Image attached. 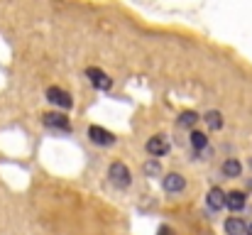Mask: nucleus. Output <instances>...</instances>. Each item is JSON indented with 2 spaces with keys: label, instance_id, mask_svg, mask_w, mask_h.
<instances>
[{
  "label": "nucleus",
  "instance_id": "f257e3e1",
  "mask_svg": "<svg viewBox=\"0 0 252 235\" xmlns=\"http://www.w3.org/2000/svg\"><path fill=\"white\" fill-rule=\"evenodd\" d=\"M108 179H110V184H115L118 189H127L130 181H132V174H130V169H127L123 162H113V164L108 167Z\"/></svg>",
  "mask_w": 252,
  "mask_h": 235
},
{
  "label": "nucleus",
  "instance_id": "f03ea898",
  "mask_svg": "<svg viewBox=\"0 0 252 235\" xmlns=\"http://www.w3.org/2000/svg\"><path fill=\"white\" fill-rule=\"evenodd\" d=\"M86 76H88V81H91L98 91H108V88L113 86V78L108 76L105 71L95 69V67H88V69H86Z\"/></svg>",
  "mask_w": 252,
  "mask_h": 235
},
{
  "label": "nucleus",
  "instance_id": "7ed1b4c3",
  "mask_svg": "<svg viewBox=\"0 0 252 235\" xmlns=\"http://www.w3.org/2000/svg\"><path fill=\"white\" fill-rule=\"evenodd\" d=\"M88 137H91V142H95V145H100V147H108V145L115 142V135L108 133L105 128H98V125H91V128H88Z\"/></svg>",
  "mask_w": 252,
  "mask_h": 235
},
{
  "label": "nucleus",
  "instance_id": "20e7f679",
  "mask_svg": "<svg viewBox=\"0 0 252 235\" xmlns=\"http://www.w3.org/2000/svg\"><path fill=\"white\" fill-rule=\"evenodd\" d=\"M47 98L54 103V105H59V108H71V96L66 93V91H62L59 86H52L49 91H47Z\"/></svg>",
  "mask_w": 252,
  "mask_h": 235
},
{
  "label": "nucleus",
  "instance_id": "39448f33",
  "mask_svg": "<svg viewBox=\"0 0 252 235\" xmlns=\"http://www.w3.org/2000/svg\"><path fill=\"white\" fill-rule=\"evenodd\" d=\"M162 186H164V191H169V194H176V191H181V189L186 186V179H184L181 174L171 171V174H167V176H164Z\"/></svg>",
  "mask_w": 252,
  "mask_h": 235
},
{
  "label": "nucleus",
  "instance_id": "423d86ee",
  "mask_svg": "<svg viewBox=\"0 0 252 235\" xmlns=\"http://www.w3.org/2000/svg\"><path fill=\"white\" fill-rule=\"evenodd\" d=\"M44 123H47L49 128H54V130H71L69 118L62 115V113H47V115H44Z\"/></svg>",
  "mask_w": 252,
  "mask_h": 235
},
{
  "label": "nucleus",
  "instance_id": "0eeeda50",
  "mask_svg": "<svg viewBox=\"0 0 252 235\" xmlns=\"http://www.w3.org/2000/svg\"><path fill=\"white\" fill-rule=\"evenodd\" d=\"M206 203H208V208H211V211H220V208L225 206V194L216 186V189H211V191H208Z\"/></svg>",
  "mask_w": 252,
  "mask_h": 235
},
{
  "label": "nucleus",
  "instance_id": "6e6552de",
  "mask_svg": "<svg viewBox=\"0 0 252 235\" xmlns=\"http://www.w3.org/2000/svg\"><path fill=\"white\" fill-rule=\"evenodd\" d=\"M147 152L152 157H164L169 152V145L164 142V137H150L147 142Z\"/></svg>",
  "mask_w": 252,
  "mask_h": 235
},
{
  "label": "nucleus",
  "instance_id": "1a4fd4ad",
  "mask_svg": "<svg viewBox=\"0 0 252 235\" xmlns=\"http://www.w3.org/2000/svg\"><path fill=\"white\" fill-rule=\"evenodd\" d=\"M225 206H228L230 211H240V208L245 206V194H243V191H230V194H225Z\"/></svg>",
  "mask_w": 252,
  "mask_h": 235
},
{
  "label": "nucleus",
  "instance_id": "9d476101",
  "mask_svg": "<svg viewBox=\"0 0 252 235\" xmlns=\"http://www.w3.org/2000/svg\"><path fill=\"white\" fill-rule=\"evenodd\" d=\"M245 223L240 221V218H228L225 221V233L228 235H245Z\"/></svg>",
  "mask_w": 252,
  "mask_h": 235
},
{
  "label": "nucleus",
  "instance_id": "9b49d317",
  "mask_svg": "<svg viewBox=\"0 0 252 235\" xmlns=\"http://www.w3.org/2000/svg\"><path fill=\"white\" fill-rule=\"evenodd\" d=\"M240 171H243V167H240L238 159H225V162H223V174H225V176L235 179V176H240Z\"/></svg>",
  "mask_w": 252,
  "mask_h": 235
},
{
  "label": "nucleus",
  "instance_id": "f8f14e48",
  "mask_svg": "<svg viewBox=\"0 0 252 235\" xmlns=\"http://www.w3.org/2000/svg\"><path fill=\"white\" fill-rule=\"evenodd\" d=\"M206 123H208L213 130H220V128H223V118H220L218 110H208V113H206Z\"/></svg>",
  "mask_w": 252,
  "mask_h": 235
},
{
  "label": "nucleus",
  "instance_id": "ddd939ff",
  "mask_svg": "<svg viewBox=\"0 0 252 235\" xmlns=\"http://www.w3.org/2000/svg\"><path fill=\"white\" fill-rule=\"evenodd\" d=\"M196 120H198V115H196L193 110H186V113H181L179 125H184V128H193V125H196Z\"/></svg>",
  "mask_w": 252,
  "mask_h": 235
},
{
  "label": "nucleus",
  "instance_id": "4468645a",
  "mask_svg": "<svg viewBox=\"0 0 252 235\" xmlns=\"http://www.w3.org/2000/svg\"><path fill=\"white\" fill-rule=\"evenodd\" d=\"M191 145H193L196 150H203V147L208 145V137H206L203 133H198V130H193V133H191Z\"/></svg>",
  "mask_w": 252,
  "mask_h": 235
},
{
  "label": "nucleus",
  "instance_id": "2eb2a0df",
  "mask_svg": "<svg viewBox=\"0 0 252 235\" xmlns=\"http://www.w3.org/2000/svg\"><path fill=\"white\" fill-rule=\"evenodd\" d=\"M145 174L147 176H157V174H162V167H159V162L157 159H152V162H145Z\"/></svg>",
  "mask_w": 252,
  "mask_h": 235
},
{
  "label": "nucleus",
  "instance_id": "dca6fc26",
  "mask_svg": "<svg viewBox=\"0 0 252 235\" xmlns=\"http://www.w3.org/2000/svg\"><path fill=\"white\" fill-rule=\"evenodd\" d=\"M159 235H171V233H169L167 228H159Z\"/></svg>",
  "mask_w": 252,
  "mask_h": 235
},
{
  "label": "nucleus",
  "instance_id": "f3484780",
  "mask_svg": "<svg viewBox=\"0 0 252 235\" xmlns=\"http://www.w3.org/2000/svg\"><path fill=\"white\" fill-rule=\"evenodd\" d=\"M245 233H248V235H252V223H250V226H248V228H245Z\"/></svg>",
  "mask_w": 252,
  "mask_h": 235
}]
</instances>
